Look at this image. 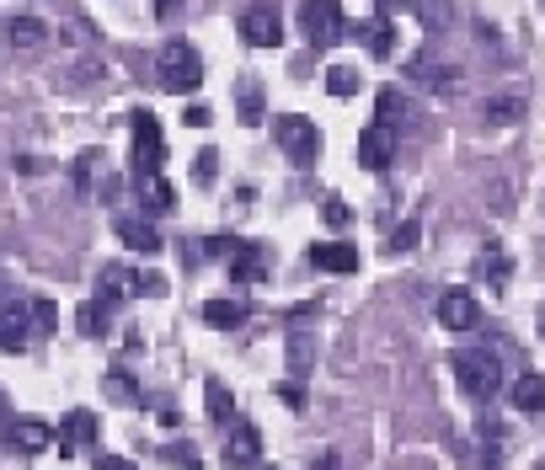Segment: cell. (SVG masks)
I'll list each match as a JSON object with an SVG mask.
<instances>
[{
  "label": "cell",
  "mask_w": 545,
  "mask_h": 470,
  "mask_svg": "<svg viewBox=\"0 0 545 470\" xmlns=\"http://www.w3.org/2000/svg\"><path fill=\"white\" fill-rule=\"evenodd\" d=\"M155 70H161V91H171V97H188V91L204 86V59H198L193 43L171 38L161 54H155Z\"/></svg>",
  "instance_id": "2"
},
{
  "label": "cell",
  "mask_w": 545,
  "mask_h": 470,
  "mask_svg": "<svg viewBox=\"0 0 545 470\" xmlns=\"http://www.w3.org/2000/svg\"><path fill=\"white\" fill-rule=\"evenodd\" d=\"M449 369H455V385L471 401H492L497 390H503V364H497V353H487V348H460L449 358Z\"/></svg>",
  "instance_id": "1"
},
{
  "label": "cell",
  "mask_w": 545,
  "mask_h": 470,
  "mask_svg": "<svg viewBox=\"0 0 545 470\" xmlns=\"http://www.w3.org/2000/svg\"><path fill=\"white\" fill-rule=\"evenodd\" d=\"M412 246H417V219H401L391 235V252H412Z\"/></svg>",
  "instance_id": "35"
},
{
  "label": "cell",
  "mask_w": 545,
  "mask_h": 470,
  "mask_svg": "<svg viewBox=\"0 0 545 470\" xmlns=\"http://www.w3.org/2000/svg\"><path fill=\"white\" fill-rule=\"evenodd\" d=\"M102 438V422H97V412H65V422H59V454H70L75 444H97Z\"/></svg>",
  "instance_id": "14"
},
{
  "label": "cell",
  "mask_w": 545,
  "mask_h": 470,
  "mask_svg": "<svg viewBox=\"0 0 545 470\" xmlns=\"http://www.w3.org/2000/svg\"><path fill=\"white\" fill-rule=\"evenodd\" d=\"M129 294H139V273H134V268H123V262H107L102 278H97V300L113 310L118 300H129Z\"/></svg>",
  "instance_id": "13"
},
{
  "label": "cell",
  "mask_w": 545,
  "mask_h": 470,
  "mask_svg": "<svg viewBox=\"0 0 545 470\" xmlns=\"http://www.w3.org/2000/svg\"><path fill=\"white\" fill-rule=\"evenodd\" d=\"M129 129H134V182L161 177V166H166V139H161V123H155V113H150V107H134Z\"/></svg>",
  "instance_id": "4"
},
{
  "label": "cell",
  "mask_w": 545,
  "mask_h": 470,
  "mask_svg": "<svg viewBox=\"0 0 545 470\" xmlns=\"http://www.w3.org/2000/svg\"><path fill=\"white\" fill-rule=\"evenodd\" d=\"M358 86H364V75H358L353 65H332V70H326V91H332V97H353Z\"/></svg>",
  "instance_id": "27"
},
{
  "label": "cell",
  "mask_w": 545,
  "mask_h": 470,
  "mask_svg": "<svg viewBox=\"0 0 545 470\" xmlns=\"http://www.w3.org/2000/svg\"><path fill=\"white\" fill-rule=\"evenodd\" d=\"M375 6H380V17H385V22H391V17H396V11H401V6H407V0H375Z\"/></svg>",
  "instance_id": "42"
},
{
  "label": "cell",
  "mask_w": 545,
  "mask_h": 470,
  "mask_svg": "<svg viewBox=\"0 0 545 470\" xmlns=\"http://www.w3.org/2000/svg\"><path fill=\"white\" fill-rule=\"evenodd\" d=\"M289 369H294V374H310V369H316V337L300 332V326L289 332Z\"/></svg>",
  "instance_id": "23"
},
{
  "label": "cell",
  "mask_w": 545,
  "mask_h": 470,
  "mask_svg": "<svg viewBox=\"0 0 545 470\" xmlns=\"http://www.w3.org/2000/svg\"><path fill=\"white\" fill-rule=\"evenodd\" d=\"M257 470H273V465H257Z\"/></svg>",
  "instance_id": "46"
},
{
  "label": "cell",
  "mask_w": 545,
  "mask_h": 470,
  "mask_svg": "<svg viewBox=\"0 0 545 470\" xmlns=\"http://www.w3.org/2000/svg\"><path fill=\"white\" fill-rule=\"evenodd\" d=\"M209 252H204V246H198V241H182V268H198V262H204Z\"/></svg>",
  "instance_id": "38"
},
{
  "label": "cell",
  "mask_w": 545,
  "mask_h": 470,
  "mask_svg": "<svg viewBox=\"0 0 545 470\" xmlns=\"http://www.w3.org/2000/svg\"><path fill=\"white\" fill-rule=\"evenodd\" d=\"M439 326L444 332H476L481 326V305L471 289H444L439 294Z\"/></svg>",
  "instance_id": "7"
},
{
  "label": "cell",
  "mask_w": 545,
  "mask_h": 470,
  "mask_svg": "<svg viewBox=\"0 0 545 470\" xmlns=\"http://www.w3.org/2000/svg\"><path fill=\"white\" fill-rule=\"evenodd\" d=\"M177 6H182V0H155V17H171Z\"/></svg>",
  "instance_id": "43"
},
{
  "label": "cell",
  "mask_w": 545,
  "mask_h": 470,
  "mask_svg": "<svg viewBox=\"0 0 545 470\" xmlns=\"http://www.w3.org/2000/svg\"><path fill=\"white\" fill-rule=\"evenodd\" d=\"M268 262H273V252L262 241H236L230 246V284H262Z\"/></svg>",
  "instance_id": "11"
},
{
  "label": "cell",
  "mask_w": 545,
  "mask_h": 470,
  "mask_svg": "<svg viewBox=\"0 0 545 470\" xmlns=\"http://www.w3.org/2000/svg\"><path fill=\"white\" fill-rule=\"evenodd\" d=\"M401 113H407L401 91H396V86H385V91H380V118H375V123H385V129H396V123H401Z\"/></svg>",
  "instance_id": "31"
},
{
  "label": "cell",
  "mask_w": 545,
  "mask_h": 470,
  "mask_svg": "<svg viewBox=\"0 0 545 470\" xmlns=\"http://www.w3.org/2000/svg\"><path fill=\"white\" fill-rule=\"evenodd\" d=\"M278 396H284L289 406H305V390L300 385H278Z\"/></svg>",
  "instance_id": "41"
},
{
  "label": "cell",
  "mask_w": 545,
  "mask_h": 470,
  "mask_svg": "<svg viewBox=\"0 0 545 470\" xmlns=\"http://www.w3.org/2000/svg\"><path fill=\"white\" fill-rule=\"evenodd\" d=\"M236 118L246 123V129H257V123L268 118V102H262V86L257 81H241V91H236Z\"/></svg>",
  "instance_id": "21"
},
{
  "label": "cell",
  "mask_w": 545,
  "mask_h": 470,
  "mask_svg": "<svg viewBox=\"0 0 545 470\" xmlns=\"http://www.w3.org/2000/svg\"><path fill=\"white\" fill-rule=\"evenodd\" d=\"M113 230H118V241L129 246V252H145V257L166 246V241H161V230H155L150 219H129V214H118V225H113Z\"/></svg>",
  "instance_id": "15"
},
{
  "label": "cell",
  "mask_w": 545,
  "mask_h": 470,
  "mask_svg": "<svg viewBox=\"0 0 545 470\" xmlns=\"http://www.w3.org/2000/svg\"><path fill=\"white\" fill-rule=\"evenodd\" d=\"M139 203H145L150 214H166V209H177V187L166 177H145L139 182Z\"/></svg>",
  "instance_id": "22"
},
{
  "label": "cell",
  "mask_w": 545,
  "mask_h": 470,
  "mask_svg": "<svg viewBox=\"0 0 545 470\" xmlns=\"http://www.w3.org/2000/svg\"><path fill=\"white\" fill-rule=\"evenodd\" d=\"M310 262H316L321 273H358V246H348V241H321V246H310Z\"/></svg>",
  "instance_id": "16"
},
{
  "label": "cell",
  "mask_w": 545,
  "mask_h": 470,
  "mask_svg": "<svg viewBox=\"0 0 545 470\" xmlns=\"http://www.w3.org/2000/svg\"><path fill=\"white\" fill-rule=\"evenodd\" d=\"M241 38L252 43V49H278V43H284V17H278V6H246L241 11Z\"/></svg>",
  "instance_id": "6"
},
{
  "label": "cell",
  "mask_w": 545,
  "mask_h": 470,
  "mask_svg": "<svg viewBox=\"0 0 545 470\" xmlns=\"http://www.w3.org/2000/svg\"><path fill=\"white\" fill-rule=\"evenodd\" d=\"M273 139H278V150H284L294 166H316L321 161V129L310 118H300V113H278L273 118Z\"/></svg>",
  "instance_id": "5"
},
{
  "label": "cell",
  "mask_w": 545,
  "mask_h": 470,
  "mask_svg": "<svg viewBox=\"0 0 545 470\" xmlns=\"http://www.w3.org/2000/svg\"><path fill=\"white\" fill-rule=\"evenodd\" d=\"M262 465V433L252 422L225 428V470H257Z\"/></svg>",
  "instance_id": "9"
},
{
  "label": "cell",
  "mask_w": 545,
  "mask_h": 470,
  "mask_svg": "<svg viewBox=\"0 0 545 470\" xmlns=\"http://www.w3.org/2000/svg\"><path fill=\"white\" fill-rule=\"evenodd\" d=\"M102 390H107L113 401H139V385H134V374H129V369H107Z\"/></svg>",
  "instance_id": "28"
},
{
  "label": "cell",
  "mask_w": 545,
  "mask_h": 470,
  "mask_svg": "<svg viewBox=\"0 0 545 470\" xmlns=\"http://www.w3.org/2000/svg\"><path fill=\"white\" fill-rule=\"evenodd\" d=\"M214 177H220V150L209 145V150L193 155V182H198V187H214Z\"/></svg>",
  "instance_id": "30"
},
{
  "label": "cell",
  "mask_w": 545,
  "mask_h": 470,
  "mask_svg": "<svg viewBox=\"0 0 545 470\" xmlns=\"http://www.w3.org/2000/svg\"><path fill=\"white\" fill-rule=\"evenodd\" d=\"M358 33H364V43H369V54H375V59H391V54H396V27L385 22V17L353 27V38H358Z\"/></svg>",
  "instance_id": "20"
},
{
  "label": "cell",
  "mask_w": 545,
  "mask_h": 470,
  "mask_svg": "<svg viewBox=\"0 0 545 470\" xmlns=\"http://www.w3.org/2000/svg\"><path fill=\"white\" fill-rule=\"evenodd\" d=\"M204 406H209V422H214V428H236V396L225 390V380H209V385H204Z\"/></svg>",
  "instance_id": "17"
},
{
  "label": "cell",
  "mask_w": 545,
  "mask_h": 470,
  "mask_svg": "<svg viewBox=\"0 0 545 470\" xmlns=\"http://www.w3.org/2000/svg\"><path fill=\"white\" fill-rule=\"evenodd\" d=\"M396 155V129H385V123H369L364 134H358V166L364 171H385Z\"/></svg>",
  "instance_id": "12"
},
{
  "label": "cell",
  "mask_w": 545,
  "mask_h": 470,
  "mask_svg": "<svg viewBox=\"0 0 545 470\" xmlns=\"http://www.w3.org/2000/svg\"><path fill=\"white\" fill-rule=\"evenodd\" d=\"M107 316H113V310H107L102 300H86L81 310H75V326H81V337H107Z\"/></svg>",
  "instance_id": "25"
},
{
  "label": "cell",
  "mask_w": 545,
  "mask_h": 470,
  "mask_svg": "<svg viewBox=\"0 0 545 470\" xmlns=\"http://www.w3.org/2000/svg\"><path fill=\"white\" fill-rule=\"evenodd\" d=\"M310 470H337V465H332V460H321V465H310Z\"/></svg>",
  "instance_id": "45"
},
{
  "label": "cell",
  "mask_w": 545,
  "mask_h": 470,
  "mask_svg": "<svg viewBox=\"0 0 545 470\" xmlns=\"http://www.w3.org/2000/svg\"><path fill=\"white\" fill-rule=\"evenodd\" d=\"M0 438H6V449L11 454H43V449H54V428L49 422H38V417H17V422H6L0 428Z\"/></svg>",
  "instance_id": "8"
},
{
  "label": "cell",
  "mask_w": 545,
  "mask_h": 470,
  "mask_svg": "<svg viewBox=\"0 0 545 470\" xmlns=\"http://www.w3.org/2000/svg\"><path fill=\"white\" fill-rule=\"evenodd\" d=\"M294 22H300L305 43H310L316 54H321V49H332V43H342V38L353 33V27L342 22V6H337V0H305Z\"/></svg>",
  "instance_id": "3"
},
{
  "label": "cell",
  "mask_w": 545,
  "mask_h": 470,
  "mask_svg": "<svg viewBox=\"0 0 545 470\" xmlns=\"http://www.w3.org/2000/svg\"><path fill=\"white\" fill-rule=\"evenodd\" d=\"M0 428H6V390H0Z\"/></svg>",
  "instance_id": "44"
},
{
  "label": "cell",
  "mask_w": 545,
  "mask_h": 470,
  "mask_svg": "<svg viewBox=\"0 0 545 470\" xmlns=\"http://www.w3.org/2000/svg\"><path fill=\"white\" fill-rule=\"evenodd\" d=\"M513 406H519V412H545V374H519V380H513Z\"/></svg>",
  "instance_id": "19"
},
{
  "label": "cell",
  "mask_w": 545,
  "mask_h": 470,
  "mask_svg": "<svg viewBox=\"0 0 545 470\" xmlns=\"http://www.w3.org/2000/svg\"><path fill=\"white\" fill-rule=\"evenodd\" d=\"M182 123H193V129H209V123H214V107H204V102H193L188 113H182Z\"/></svg>",
  "instance_id": "36"
},
{
  "label": "cell",
  "mask_w": 545,
  "mask_h": 470,
  "mask_svg": "<svg viewBox=\"0 0 545 470\" xmlns=\"http://www.w3.org/2000/svg\"><path fill=\"white\" fill-rule=\"evenodd\" d=\"M161 460H166V465H177V470H204V460H198V449H193V444H166V449H161Z\"/></svg>",
  "instance_id": "32"
},
{
  "label": "cell",
  "mask_w": 545,
  "mask_h": 470,
  "mask_svg": "<svg viewBox=\"0 0 545 470\" xmlns=\"http://www.w3.org/2000/svg\"><path fill=\"white\" fill-rule=\"evenodd\" d=\"M33 326H38V332H54V326H59V305L54 300H33Z\"/></svg>",
  "instance_id": "34"
},
{
  "label": "cell",
  "mask_w": 545,
  "mask_h": 470,
  "mask_svg": "<svg viewBox=\"0 0 545 470\" xmlns=\"http://www.w3.org/2000/svg\"><path fill=\"white\" fill-rule=\"evenodd\" d=\"M321 214H326V225H348V203H337V198H332V203H326V209H321Z\"/></svg>",
  "instance_id": "39"
},
{
  "label": "cell",
  "mask_w": 545,
  "mask_h": 470,
  "mask_svg": "<svg viewBox=\"0 0 545 470\" xmlns=\"http://www.w3.org/2000/svg\"><path fill=\"white\" fill-rule=\"evenodd\" d=\"M6 38H11V49H43V43H49V27H43L38 17H11Z\"/></svg>",
  "instance_id": "18"
},
{
  "label": "cell",
  "mask_w": 545,
  "mask_h": 470,
  "mask_svg": "<svg viewBox=\"0 0 545 470\" xmlns=\"http://www.w3.org/2000/svg\"><path fill=\"white\" fill-rule=\"evenodd\" d=\"M27 326H33V305L11 300V294L0 289V348H6V353H27Z\"/></svg>",
  "instance_id": "10"
},
{
  "label": "cell",
  "mask_w": 545,
  "mask_h": 470,
  "mask_svg": "<svg viewBox=\"0 0 545 470\" xmlns=\"http://www.w3.org/2000/svg\"><path fill=\"white\" fill-rule=\"evenodd\" d=\"M97 166H102V150H81V155H75V187H81V193L97 187Z\"/></svg>",
  "instance_id": "29"
},
{
  "label": "cell",
  "mask_w": 545,
  "mask_h": 470,
  "mask_svg": "<svg viewBox=\"0 0 545 470\" xmlns=\"http://www.w3.org/2000/svg\"><path fill=\"white\" fill-rule=\"evenodd\" d=\"M139 294H155V300H161V294H166V278H161V273H139Z\"/></svg>",
  "instance_id": "37"
},
{
  "label": "cell",
  "mask_w": 545,
  "mask_h": 470,
  "mask_svg": "<svg viewBox=\"0 0 545 470\" xmlns=\"http://www.w3.org/2000/svg\"><path fill=\"white\" fill-rule=\"evenodd\" d=\"M508 273H513V262L497 252V246H487V252L476 257V278H487V284H508Z\"/></svg>",
  "instance_id": "26"
},
{
  "label": "cell",
  "mask_w": 545,
  "mask_h": 470,
  "mask_svg": "<svg viewBox=\"0 0 545 470\" xmlns=\"http://www.w3.org/2000/svg\"><path fill=\"white\" fill-rule=\"evenodd\" d=\"M540 332H545V321H540Z\"/></svg>",
  "instance_id": "47"
},
{
  "label": "cell",
  "mask_w": 545,
  "mask_h": 470,
  "mask_svg": "<svg viewBox=\"0 0 545 470\" xmlns=\"http://www.w3.org/2000/svg\"><path fill=\"white\" fill-rule=\"evenodd\" d=\"M204 321L220 326V332H230V326L246 321V305H241V300H209V305H204Z\"/></svg>",
  "instance_id": "24"
},
{
  "label": "cell",
  "mask_w": 545,
  "mask_h": 470,
  "mask_svg": "<svg viewBox=\"0 0 545 470\" xmlns=\"http://www.w3.org/2000/svg\"><path fill=\"white\" fill-rule=\"evenodd\" d=\"M97 470H134V460H123V454H97Z\"/></svg>",
  "instance_id": "40"
},
{
  "label": "cell",
  "mask_w": 545,
  "mask_h": 470,
  "mask_svg": "<svg viewBox=\"0 0 545 470\" xmlns=\"http://www.w3.org/2000/svg\"><path fill=\"white\" fill-rule=\"evenodd\" d=\"M519 113H524L519 97H492V102H487V123H513Z\"/></svg>",
  "instance_id": "33"
}]
</instances>
